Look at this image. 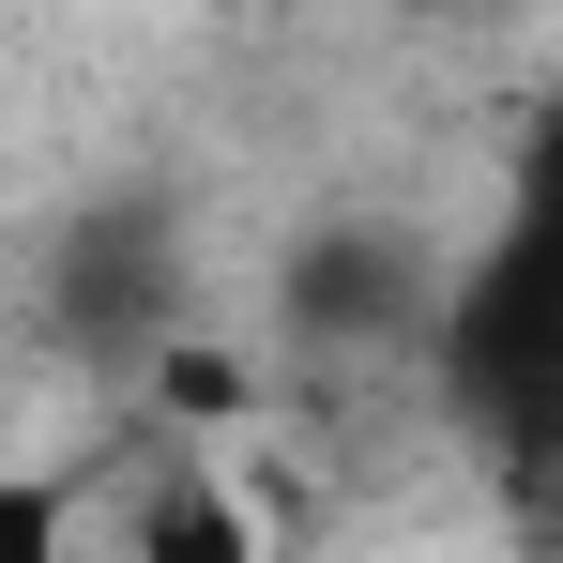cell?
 Returning a JSON list of instances; mask_svg holds the SVG:
<instances>
[{"label": "cell", "instance_id": "6da1fadb", "mask_svg": "<svg viewBox=\"0 0 563 563\" xmlns=\"http://www.w3.org/2000/svg\"><path fill=\"white\" fill-rule=\"evenodd\" d=\"M442 380L487 442H518V457L563 442V122L518 184V213H503V244L472 260L457 320H442Z\"/></svg>", "mask_w": 563, "mask_h": 563}, {"label": "cell", "instance_id": "7a4b0ae2", "mask_svg": "<svg viewBox=\"0 0 563 563\" xmlns=\"http://www.w3.org/2000/svg\"><path fill=\"white\" fill-rule=\"evenodd\" d=\"M168 275H184V244H168V213H153V198H107V213L62 229V320L107 335V351L168 335Z\"/></svg>", "mask_w": 563, "mask_h": 563}, {"label": "cell", "instance_id": "3957f363", "mask_svg": "<svg viewBox=\"0 0 563 563\" xmlns=\"http://www.w3.org/2000/svg\"><path fill=\"white\" fill-rule=\"evenodd\" d=\"M289 320H320V335H396V320H411V260L366 244V229H320V244L289 260Z\"/></svg>", "mask_w": 563, "mask_h": 563}, {"label": "cell", "instance_id": "277c9868", "mask_svg": "<svg viewBox=\"0 0 563 563\" xmlns=\"http://www.w3.org/2000/svg\"><path fill=\"white\" fill-rule=\"evenodd\" d=\"M137 563H260V533H244V503H229L213 472H184V487L137 518Z\"/></svg>", "mask_w": 563, "mask_h": 563}, {"label": "cell", "instance_id": "5b68a950", "mask_svg": "<svg viewBox=\"0 0 563 563\" xmlns=\"http://www.w3.org/2000/svg\"><path fill=\"white\" fill-rule=\"evenodd\" d=\"M0 563H62V487L0 472Z\"/></svg>", "mask_w": 563, "mask_h": 563}]
</instances>
